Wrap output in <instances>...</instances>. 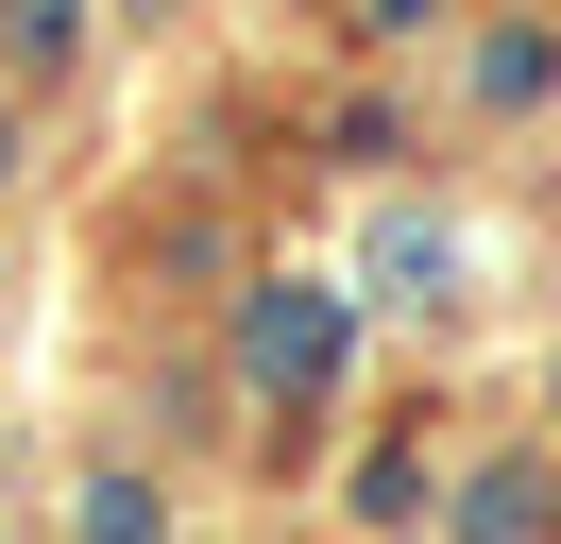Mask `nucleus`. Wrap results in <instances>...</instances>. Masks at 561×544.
<instances>
[{"instance_id": "1", "label": "nucleus", "mask_w": 561, "mask_h": 544, "mask_svg": "<svg viewBox=\"0 0 561 544\" xmlns=\"http://www.w3.org/2000/svg\"><path fill=\"white\" fill-rule=\"evenodd\" d=\"M323 358H341V306H307V290L255 306V374H273V392H323Z\"/></svg>"}]
</instances>
